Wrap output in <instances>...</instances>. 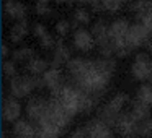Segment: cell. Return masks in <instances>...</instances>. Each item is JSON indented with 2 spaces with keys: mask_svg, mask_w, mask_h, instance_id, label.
Returning a JSON list of instances; mask_svg holds the SVG:
<instances>
[{
  "mask_svg": "<svg viewBox=\"0 0 152 138\" xmlns=\"http://www.w3.org/2000/svg\"><path fill=\"white\" fill-rule=\"evenodd\" d=\"M15 138H34L36 137V127L28 119H20L13 124Z\"/></svg>",
  "mask_w": 152,
  "mask_h": 138,
  "instance_id": "obj_13",
  "label": "cell"
},
{
  "mask_svg": "<svg viewBox=\"0 0 152 138\" xmlns=\"http://www.w3.org/2000/svg\"><path fill=\"white\" fill-rule=\"evenodd\" d=\"M2 138H7V133H5V132L2 133Z\"/></svg>",
  "mask_w": 152,
  "mask_h": 138,
  "instance_id": "obj_39",
  "label": "cell"
},
{
  "mask_svg": "<svg viewBox=\"0 0 152 138\" xmlns=\"http://www.w3.org/2000/svg\"><path fill=\"white\" fill-rule=\"evenodd\" d=\"M74 46L77 50H82V52H88L93 47L96 46L95 37L92 36V33L83 28H79L77 31H74Z\"/></svg>",
  "mask_w": 152,
  "mask_h": 138,
  "instance_id": "obj_10",
  "label": "cell"
},
{
  "mask_svg": "<svg viewBox=\"0 0 152 138\" xmlns=\"http://www.w3.org/2000/svg\"><path fill=\"white\" fill-rule=\"evenodd\" d=\"M46 109H48V101L44 98H41V96H33V98H30L26 102L28 120H30L34 127H38V124H39L41 117L44 115Z\"/></svg>",
  "mask_w": 152,
  "mask_h": 138,
  "instance_id": "obj_5",
  "label": "cell"
},
{
  "mask_svg": "<svg viewBox=\"0 0 152 138\" xmlns=\"http://www.w3.org/2000/svg\"><path fill=\"white\" fill-rule=\"evenodd\" d=\"M33 91L34 85L33 80H31V75H17L15 78L10 80V96H13V98H26Z\"/></svg>",
  "mask_w": 152,
  "mask_h": 138,
  "instance_id": "obj_4",
  "label": "cell"
},
{
  "mask_svg": "<svg viewBox=\"0 0 152 138\" xmlns=\"http://www.w3.org/2000/svg\"><path fill=\"white\" fill-rule=\"evenodd\" d=\"M92 62L93 60H87V59H82V57H75V59H70L66 67H67V70H69L70 76L75 78V76L82 75V73L92 65Z\"/></svg>",
  "mask_w": 152,
  "mask_h": 138,
  "instance_id": "obj_16",
  "label": "cell"
},
{
  "mask_svg": "<svg viewBox=\"0 0 152 138\" xmlns=\"http://www.w3.org/2000/svg\"><path fill=\"white\" fill-rule=\"evenodd\" d=\"M33 34L38 37V39H41V37H44L48 34V29H46V26L44 24H41V23H36L33 26Z\"/></svg>",
  "mask_w": 152,
  "mask_h": 138,
  "instance_id": "obj_30",
  "label": "cell"
},
{
  "mask_svg": "<svg viewBox=\"0 0 152 138\" xmlns=\"http://www.w3.org/2000/svg\"><path fill=\"white\" fill-rule=\"evenodd\" d=\"M8 54H10V49H8V46H7V44H2V54H0V55L4 57V59H7Z\"/></svg>",
  "mask_w": 152,
  "mask_h": 138,
  "instance_id": "obj_34",
  "label": "cell"
},
{
  "mask_svg": "<svg viewBox=\"0 0 152 138\" xmlns=\"http://www.w3.org/2000/svg\"><path fill=\"white\" fill-rule=\"evenodd\" d=\"M70 28H72V24H70V21H67V20H61V21L56 23V31H57V34H59L61 37L67 36V33L70 31Z\"/></svg>",
  "mask_w": 152,
  "mask_h": 138,
  "instance_id": "obj_28",
  "label": "cell"
},
{
  "mask_svg": "<svg viewBox=\"0 0 152 138\" xmlns=\"http://www.w3.org/2000/svg\"><path fill=\"white\" fill-rule=\"evenodd\" d=\"M48 67H51V62H48V60L44 59H39V57H34V59H31L30 62L26 63V72L31 73V75H44V73L48 72Z\"/></svg>",
  "mask_w": 152,
  "mask_h": 138,
  "instance_id": "obj_17",
  "label": "cell"
},
{
  "mask_svg": "<svg viewBox=\"0 0 152 138\" xmlns=\"http://www.w3.org/2000/svg\"><path fill=\"white\" fill-rule=\"evenodd\" d=\"M38 2H39V4H44V5H49L51 0H38Z\"/></svg>",
  "mask_w": 152,
  "mask_h": 138,
  "instance_id": "obj_36",
  "label": "cell"
},
{
  "mask_svg": "<svg viewBox=\"0 0 152 138\" xmlns=\"http://www.w3.org/2000/svg\"><path fill=\"white\" fill-rule=\"evenodd\" d=\"M129 28H131V24H129V21L126 20V18H119V20H115L111 24H110V39L113 41H121V39H126V36H128L129 33Z\"/></svg>",
  "mask_w": 152,
  "mask_h": 138,
  "instance_id": "obj_12",
  "label": "cell"
},
{
  "mask_svg": "<svg viewBox=\"0 0 152 138\" xmlns=\"http://www.w3.org/2000/svg\"><path fill=\"white\" fill-rule=\"evenodd\" d=\"M83 127H85V130H87L90 138H115L113 128L108 127L106 124H103L100 119H92Z\"/></svg>",
  "mask_w": 152,
  "mask_h": 138,
  "instance_id": "obj_8",
  "label": "cell"
},
{
  "mask_svg": "<svg viewBox=\"0 0 152 138\" xmlns=\"http://www.w3.org/2000/svg\"><path fill=\"white\" fill-rule=\"evenodd\" d=\"M74 20H75L79 24L80 23H82V24H88L92 18H90V13L85 10V8H77L75 13H74Z\"/></svg>",
  "mask_w": 152,
  "mask_h": 138,
  "instance_id": "obj_25",
  "label": "cell"
},
{
  "mask_svg": "<svg viewBox=\"0 0 152 138\" xmlns=\"http://www.w3.org/2000/svg\"><path fill=\"white\" fill-rule=\"evenodd\" d=\"M124 2H128V0H102V7H103V10H106V12L116 13V12L123 7Z\"/></svg>",
  "mask_w": 152,
  "mask_h": 138,
  "instance_id": "obj_24",
  "label": "cell"
},
{
  "mask_svg": "<svg viewBox=\"0 0 152 138\" xmlns=\"http://www.w3.org/2000/svg\"><path fill=\"white\" fill-rule=\"evenodd\" d=\"M80 96H82V91H80V89H77L75 86H72V85H66L59 94L51 96V98H56L57 101L62 104V107H64V111L67 112V115L74 119L79 114Z\"/></svg>",
  "mask_w": 152,
  "mask_h": 138,
  "instance_id": "obj_1",
  "label": "cell"
},
{
  "mask_svg": "<svg viewBox=\"0 0 152 138\" xmlns=\"http://www.w3.org/2000/svg\"><path fill=\"white\" fill-rule=\"evenodd\" d=\"M115 130L124 138H136L137 137V122L131 117V112H121L116 120Z\"/></svg>",
  "mask_w": 152,
  "mask_h": 138,
  "instance_id": "obj_6",
  "label": "cell"
},
{
  "mask_svg": "<svg viewBox=\"0 0 152 138\" xmlns=\"http://www.w3.org/2000/svg\"><path fill=\"white\" fill-rule=\"evenodd\" d=\"M139 23H142V24H144V26L149 29V33L152 34V10L149 12L147 15H144V18H142V20L139 21Z\"/></svg>",
  "mask_w": 152,
  "mask_h": 138,
  "instance_id": "obj_31",
  "label": "cell"
},
{
  "mask_svg": "<svg viewBox=\"0 0 152 138\" xmlns=\"http://www.w3.org/2000/svg\"><path fill=\"white\" fill-rule=\"evenodd\" d=\"M31 59H34V50L31 47H21L13 52V62H30Z\"/></svg>",
  "mask_w": 152,
  "mask_h": 138,
  "instance_id": "obj_22",
  "label": "cell"
},
{
  "mask_svg": "<svg viewBox=\"0 0 152 138\" xmlns=\"http://www.w3.org/2000/svg\"><path fill=\"white\" fill-rule=\"evenodd\" d=\"M69 2H75V0H69Z\"/></svg>",
  "mask_w": 152,
  "mask_h": 138,
  "instance_id": "obj_40",
  "label": "cell"
},
{
  "mask_svg": "<svg viewBox=\"0 0 152 138\" xmlns=\"http://www.w3.org/2000/svg\"><path fill=\"white\" fill-rule=\"evenodd\" d=\"M95 68L100 73H103V75L111 78L113 73H115V68H116V62H115V59H103L102 57V59L95 60Z\"/></svg>",
  "mask_w": 152,
  "mask_h": 138,
  "instance_id": "obj_20",
  "label": "cell"
},
{
  "mask_svg": "<svg viewBox=\"0 0 152 138\" xmlns=\"http://www.w3.org/2000/svg\"><path fill=\"white\" fill-rule=\"evenodd\" d=\"M34 10H36V13L41 15V17H49V15L53 13V8H51L49 5L39 4V2H36V7H34Z\"/></svg>",
  "mask_w": 152,
  "mask_h": 138,
  "instance_id": "obj_29",
  "label": "cell"
},
{
  "mask_svg": "<svg viewBox=\"0 0 152 138\" xmlns=\"http://www.w3.org/2000/svg\"><path fill=\"white\" fill-rule=\"evenodd\" d=\"M147 49H151V50H152V37H151V41L147 42Z\"/></svg>",
  "mask_w": 152,
  "mask_h": 138,
  "instance_id": "obj_37",
  "label": "cell"
},
{
  "mask_svg": "<svg viewBox=\"0 0 152 138\" xmlns=\"http://www.w3.org/2000/svg\"><path fill=\"white\" fill-rule=\"evenodd\" d=\"M128 102H131V98H129L126 93H118V94L113 96V98L106 102V107L111 112H115V114H121L123 107H124Z\"/></svg>",
  "mask_w": 152,
  "mask_h": 138,
  "instance_id": "obj_18",
  "label": "cell"
},
{
  "mask_svg": "<svg viewBox=\"0 0 152 138\" xmlns=\"http://www.w3.org/2000/svg\"><path fill=\"white\" fill-rule=\"evenodd\" d=\"M137 137H142V138L152 137V117L145 119L142 122H137Z\"/></svg>",
  "mask_w": 152,
  "mask_h": 138,
  "instance_id": "obj_23",
  "label": "cell"
},
{
  "mask_svg": "<svg viewBox=\"0 0 152 138\" xmlns=\"http://www.w3.org/2000/svg\"><path fill=\"white\" fill-rule=\"evenodd\" d=\"M70 60V50L69 47L64 44V39L59 37L56 44V49L53 52V59H51V68H61V67Z\"/></svg>",
  "mask_w": 152,
  "mask_h": 138,
  "instance_id": "obj_11",
  "label": "cell"
},
{
  "mask_svg": "<svg viewBox=\"0 0 152 138\" xmlns=\"http://www.w3.org/2000/svg\"><path fill=\"white\" fill-rule=\"evenodd\" d=\"M87 5L92 7V10L95 12H102L103 7H102V0H87Z\"/></svg>",
  "mask_w": 152,
  "mask_h": 138,
  "instance_id": "obj_33",
  "label": "cell"
},
{
  "mask_svg": "<svg viewBox=\"0 0 152 138\" xmlns=\"http://www.w3.org/2000/svg\"><path fill=\"white\" fill-rule=\"evenodd\" d=\"M136 99L142 101L144 104L152 106V85L151 83H144L137 88V93H136Z\"/></svg>",
  "mask_w": 152,
  "mask_h": 138,
  "instance_id": "obj_21",
  "label": "cell"
},
{
  "mask_svg": "<svg viewBox=\"0 0 152 138\" xmlns=\"http://www.w3.org/2000/svg\"><path fill=\"white\" fill-rule=\"evenodd\" d=\"M30 31V26H28V21L23 20V21H18L17 24H13V28L10 29V41L12 42H21L25 39V36L28 34Z\"/></svg>",
  "mask_w": 152,
  "mask_h": 138,
  "instance_id": "obj_19",
  "label": "cell"
},
{
  "mask_svg": "<svg viewBox=\"0 0 152 138\" xmlns=\"http://www.w3.org/2000/svg\"><path fill=\"white\" fill-rule=\"evenodd\" d=\"M4 73L7 78H15L17 76V65H15L13 60H5L4 62Z\"/></svg>",
  "mask_w": 152,
  "mask_h": 138,
  "instance_id": "obj_27",
  "label": "cell"
},
{
  "mask_svg": "<svg viewBox=\"0 0 152 138\" xmlns=\"http://www.w3.org/2000/svg\"><path fill=\"white\" fill-rule=\"evenodd\" d=\"M2 115H4L5 122H17L20 120L21 115V104L18 102L17 98L13 96H7L4 99V106H2Z\"/></svg>",
  "mask_w": 152,
  "mask_h": 138,
  "instance_id": "obj_9",
  "label": "cell"
},
{
  "mask_svg": "<svg viewBox=\"0 0 152 138\" xmlns=\"http://www.w3.org/2000/svg\"><path fill=\"white\" fill-rule=\"evenodd\" d=\"M4 10H5V13H7L10 18H13V20H18V21L26 20L28 8L25 7V4H21V2H17V0H7Z\"/></svg>",
  "mask_w": 152,
  "mask_h": 138,
  "instance_id": "obj_14",
  "label": "cell"
},
{
  "mask_svg": "<svg viewBox=\"0 0 152 138\" xmlns=\"http://www.w3.org/2000/svg\"><path fill=\"white\" fill-rule=\"evenodd\" d=\"M77 4H87V0H75Z\"/></svg>",
  "mask_w": 152,
  "mask_h": 138,
  "instance_id": "obj_38",
  "label": "cell"
},
{
  "mask_svg": "<svg viewBox=\"0 0 152 138\" xmlns=\"http://www.w3.org/2000/svg\"><path fill=\"white\" fill-rule=\"evenodd\" d=\"M131 117L134 119L136 122H142L145 120V119H151V106L144 104L142 101H139V99H132L131 101Z\"/></svg>",
  "mask_w": 152,
  "mask_h": 138,
  "instance_id": "obj_15",
  "label": "cell"
},
{
  "mask_svg": "<svg viewBox=\"0 0 152 138\" xmlns=\"http://www.w3.org/2000/svg\"><path fill=\"white\" fill-rule=\"evenodd\" d=\"M152 34L149 33V29L142 23H134L129 28V33L126 36V42H128L129 49H137V47L147 46V42L151 41Z\"/></svg>",
  "mask_w": 152,
  "mask_h": 138,
  "instance_id": "obj_3",
  "label": "cell"
},
{
  "mask_svg": "<svg viewBox=\"0 0 152 138\" xmlns=\"http://www.w3.org/2000/svg\"><path fill=\"white\" fill-rule=\"evenodd\" d=\"M34 138H49V137H48V135L44 133L39 127H36V137H34Z\"/></svg>",
  "mask_w": 152,
  "mask_h": 138,
  "instance_id": "obj_35",
  "label": "cell"
},
{
  "mask_svg": "<svg viewBox=\"0 0 152 138\" xmlns=\"http://www.w3.org/2000/svg\"><path fill=\"white\" fill-rule=\"evenodd\" d=\"M39 44L43 49H56V44H57V39H54V36L51 33H48L44 37H41L39 39Z\"/></svg>",
  "mask_w": 152,
  "mask_h": 138,
  "instance_id": "obj_26",
  "label": "cell"
},
{
  "mask_svg": "<svg viewBox=\"0 0 152 138\" xmlns=\"http://www.w3.org/2000/svg\"><path fill=\"white\" fill-rule=\"evenodd\" d=\"M43 78H44V83H46V88H49L51 91V96H57L62 91L64 86L67 85L64 81V75L61 72V68H49L43 75Z\"/></svg>",
  "mask_w": 152,
  "mask_h": 138,
  "instance_id": "obj_7",
  "label": "cell"
},
{
  "mask_svg": "<svg viewBox=\"0 0 152 138\" xmlns=\"http://www.w3.org/2000/svg\"><path fill=\"white\" fill-rule=\"evenodd\" d=\"M131 75L136 80H141V81L147 80L149 81V78L152 76V60L147 52L136 54V60L131 65Z\"/></svg>",
  "mask_w": 152,
  "mask_h": 138,
  "instance_id": "obj_2",
  "label": "cell"
},
{
  "mask_svg": "<svg viewBox=\"0 0 152 138\" xmlns=\"http://www.w3.org/2000/svg\"><path fill=\"white\" fill-rule=\"evenodd\" d=\"M69 138H90V137H88V133H87L85 127H80V128H77Z\"/></svg>",
  "mask_w": 152,
  "mask_h": 138,
  "instance_id": "obj_32",
  "label": "cell"
}]
</instances>
